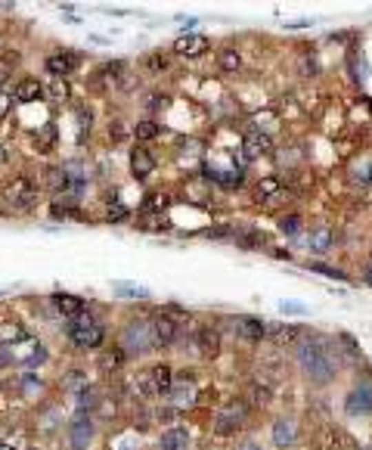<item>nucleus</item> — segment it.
<instances>
[{"mask_svg": "<svg viewBox=\"0 0 372 450\" xmlns=\"http://www.w3.org/2000/svg\"><path fill=\"white\" fill-rule=\"evenodd\" d=\"M298 363H301V369L310 376V382L326 385V382L335 376V357H332L329 338H322V336L304 338V345L298 348Z\"/></svg>", "mask_w": 372, "mask_h": 450, "instance_id": "obj_1", "label": "nucleus"}, {"mask_svg": "<svg viewBox=\"0 0 372 450\" xmlns=\"http://www.w3.org/2000/svg\"><path fill=\"white\" fill-rule=\"evenodd\" d=\"M186 320H189V314H183L180 307H167V311L155 314L152 326H149V332H152V342L155 345L177 342V336H180V329H183Z\"/></svg>", "mask_w": 372, "mask_h": 450, "instance_id": "obj_2", "label": "nucleus"}, {"mask_svg": "<svg viewBox=\"0 0 372 450\" xmlns=\"http://www.w3.org/2000/svg\"><path fill=\"white\" fill-rule=\"evenodd\" d=\"M68 336H72V342L78 345V348H99V345H103V338H105V329L99 323H93L87 314H81V317L72 323Z\"/></svg>", "mask_w": 372, "mask_h": 450, "instance_id": "obj_3", "label": "nucleus"}, {"mask_svg": "<svg viewBox=\"0 0 372 450\" xmlns=\"http://www.w3.org/2000/svg\"><path fill=\"white\" fill-rule=\"evenodd\" d=\"M3 199L16 208H28L37 199V183L31 177H12L3 183Z\"/></svg>", "mask_w": 372, "mask_h": 450, "instance_id": "obj_4", "label": "nucleus"}, {"mask_svg": "<svg viewBox=\"0 0 372 450\" xmlns=\"http://www.w3.org/2000/svg\"><path fill=\"white\" fill-rule=\"evenodd\" d=\"M242 152H245V158H264L273 152V137L264 131H248L245 137H242Z\"/></svg>", "mask_w": 372, "mask_h": 450, "instance_id": "obj_5", "label": "nucleus"}, {"mask_svg": "<svg viewBox=\"0 0 372 450\" xmlns=\"http://www.w3.org/2000/svg\"><path fill=\"white\" fill-rule=\"evenodd\" d=\"M196 342H198V354L205 360H217L220 357V329L217 326H202L196 332Z\"/></svg>", "mask_w": 372, "mask_h": 450, "instance_id": "obj_6", "label": "nucleus"}, {"mask_svg": "<svg viewBox=\"0 0 372 450\" xmlns=\"http://www.w3.org/2000/svg\"><path fill=\"white\" fill-rule=\"evenodd\" d=\"M74 69H78V53L56 50V53H50V57H47V72L53 78H68Z\"/></svg>", "mask_w": 372, "mask_h": 450, "instance_id": "obj_7", "label": "nucleus"}, {"mask_svg": "<svg viewBox=\"0 0 372 450\" xmlns=\"http://www.w3.org/2000/svg\"><path fill=\"white\" fill-rule=\"evenodd\" d=\"M174 53L186 59H198L202 53H208V38H202V34H180L174 41Z\"/></svg>", "mask_w": 372, "mask_h": 450, "instance_id": "obj_8", "label": "nucleus"}, {"mask_svg": "<svg viewBox=\"0 0 372 450\" xmlns=\"http://www.w3.org/2000/svg\"><path fill=\"white\" fill-rule=\"evenodd\" d=\"M254 193H258V199L264 202L267 208H276V202L285 196V183L279 181V177H260Z\"/></svg>", "mask_w": 372, "mask_h": 450, "instance_id": "obj_9", "label": "nucleus"}, {"mask_svg": "<svg viewBox=\"0 0 372 450\" xmlns=\"http://www.w3.org/2000/svg\"><path fill=\"white\" fill-rule=\"evenodd\" d=\"M344 410L351 413V416H366V413H372V388L369 385L353 388L344 400Z\"/></svg>", "mask_w": 372, "mask_h": 450, "instance_id": "obj_10", "label": "nucleus"}, {"mask_svg": "<svg viewBox=\"0 0 372 450\" xmlns=\"http://www.w3.org/2000/svg\"><path fill=\"white\" fill-rule=\"evenodd\" d=\"M242 419H245V404L233 400V404H229L227 410H220V416H217V431H220V435H229L233 429L242 425Z\"/></svg>", "mask_w": 372, "mask_h": 450, "instance_id": "obj_11", "label": "nucleus"}, {"mask_svg": "<svg viewBox=\"0 0 372 450\" xmlns=\"http://www.w3.org/2000/svg\"><path fill=\"white\" fill-rule=\"evenodd\" d=\"M155 171V156L149 150H143V146H136L134 152H130V174L140 181V177H149Z\"/></svg>", "mask_w": 372, "mask_h": 450, "instance_id": "obj_12", "label": "nucleus"}, {"mask_svg": "<svg viewBox=\"0 0 372 450\" xmlns=\"http://www.w3.org/2000/svg\"><path fill=\"white\" fill-rule=\"evenodd\" d=\"M68 438H72L74 450H87V444H90V438H93V422L84 416V413H81V416L74 419V425L68 429Z\"/></svg>", "mask_w": 372, "mask_h": 450, "instance_id": "obj_13", "label": "nucleus"}, {"mask_svg": "<svg viewBox=\"0 0 372 450\" xmlns=\"http://www.w3.org/2000/svg\"><path fill=\"white\" fill-rule=\"evenodd\" d=\"M53 307L62 314V317H68V320H78L81 314H84V301H81L78 295H68V292L53 295Z\"/></svg>", "mask_w": 372, "mask_h": 450, "instance_id": "obj_14", "label": "nucleus"}, {"mask_svg": "<svg viewBox=\"0 0 372 450\" xmlns=\"http://www.w3.org/2000/svg\"><path fill=\"white\" fill-rule=\"evenodd\" d=\"M233 326H236V332H239V336L251 338V342H260V338L267 336V326L260 323L258 317H233Z\"/></svg>", "mask_w": 372, "mask_h": 450, "instance_id": "obj_15", "label": "nucleus"}, {"mask_svg": "<svg viewBox=\"0 0 372 450\" xmlns=\"http://www.w3.org/2000/svg\"><path fill=\"white\" fill-rule=\"evenodd\" d=\"M41 94H43V84L37 81V78H22V81H16V88H12V100H19V103H34Z\"/></svg>", "mask_w": 372, "mask_h": 450, "instance_id": "obj_16", "label": "nucleus"}, {"mask_svg": "<svg viewBox=\"0 0 372 450\" xmlns=\"http://www.w3.org/2000/svg\"><path fill=\"white\" fill-rule=\"evenodd\" d=\"M298 441V429L291 419H279L276 425H273V444L276 447H295Z\"/></svg>", "mask_w": 372, "mask_h": 450, "instance_id": "obj_17", "label": "nucleus"}, {"mask_svg": "<svg viewBox=\"0 0 372 450\" xmlns=\"http://www.w3.org/2000/svg\"><path fill=\"white\" fill-rule=\"evenodd\" d=\"M158 450H189V435H186L183 429H167L165 435H161V444H158Z\"/></svg>", "mask_w": 372, "mask_h": 450, "instance_id": "obj_18", "label": "nucleus"}, {"mask_svg": "<svg viewBox=\"0 0 372 450\" xmlns=\"http://www.w3.org/2000/svg\"><path fill=\"white\" fill-rule=\"evenodd\" d=\"M149 376H152V385L158 394H167L174 388V369L167 367V363H158V367L149 369Z\"/></svg>", "mask_w": 372, "mask_h": 450, "instance_id": "obj_19", "label": "nucleus"}, {"mask_svg": "<svg viewBox=\"0 0 372 450\" xmlns=\"http://www.w3.org/2000/svg\"><path fill=\"white\" fill-rule=\"evenodd\" d=\"M267 336L273 338L276 345H291L301 338V326H289V323H279V326H267Z\"/></svg>", "mask_w": 372, "mask_h": 450, "instance_id": "obj_20", "label": "nucleus"}, {"mask_svg": "<svg viewBox=\"0 0 372 450\" xmlns=\"http://www.w3.org/2000/svg\"><path fill=\"white\" fill-rule=\"evenodd\" d=\"M217 69L227 72V75H236V72L242 69V53L233 50V47H227V50L217 53Z\"/></svg>", "mask_w": 372, "mask_h": 450, "instance_id": "obj_21", "label": "nucleus"}, {"mask_svg": "<svg viewBox=\"0 0 372 450\" xmlns=\"http://www.w3.org/2000/svg\"><path fill=\"white\" fill-rule=\"evenodd\" d=\"M56 140H59V134H56V125H43L41 131L34 134V150L37 152H53Z\"/></svg>", "mask_w": 372, "mask_h": 450, "instance_id": "obj_22", "label": "nucleus"}, {"mask_svg": "<svg viewBox=\"0 0 372 450\" xmlns=\"http://www.w3.org/2000/svg\"><path fill=\"white\" fill-rule=\"evenodd\" d=\"M43 94H47L53 103H65L68 96H72V88H68L65 78H53V81L43 84Z\"/></svg>", "mask_w": 372, "mask_h": 450, "instance_id": "obj_23", "label": "nucleus"}, {"mask_svg": "<svg viewBox=\"0 0 372 450\" xmlns=\"http://www.w3.org/2000/svg\"><path fill=\"white\" fill-rule=\"evenodd\" d=\"M130 391H134L136 398H143V400H146V398H155V394H158V391H155L152 376H149V373L134 376V379H130Z\"/></svg>", "mask_w": 372, "mask_h": 450, "instance_id": "obj_24", "label": "nucleus"}, {"mask_svg": "<svg viewBox=\"0 0 372 450\" xmlns=\"http://www.w3.org/2000/svg\"><path fill=\"white\" fill-rule=\"evenodd\" d=\"M167 394H171V404L177 407V410H183V407H189L192 400H196V388L186 385V382H183V385H174Z\"/></svg>", "mask_w": 372, "mask_h": 450, "instance_id": "obj_25", "label": "nucleus"}, {"mask_svg": "<svg viewBox=\"0 0 372 450\" xmlns=\"http://www.w3.org/2000/svg\"><path fill=\"white\" fill-rule=\"evenodd\" d=\"M124 348H109L103 354V360H99V367H103V373H118V369L124 367Z\"/></svg>", "mask_w": 372, "mask_h": 450, "instance_id": "obj_26", "label": "nucleus"}, {"mask_svg": "<svg viewBox=\"0 0 372 450\" xmlns=\"http://www.w3.org/2000/svg\"><path fill=\"white\" fill-rule=\"evenodd\" d=\"M270 400H273L270 385H260V382H254V385L248 388V404H254V407H267Z\"/></svg>", "mask_w": 372, "mask_h": 450, "instance_id": "obj_27", "label": "nucleus"}, {"mask_svg": "<svg viewBox=\"0 0 372 450\" xmlns=\"http://www.w3.org/2000/svg\"><path fill=\"white\" fill-rule=\"evenodd\" d=\"M329 245H332V230H329V227H316V230L310 233V249H313V252H326Z\"/></svg>", "mask_w": 372, "mask_h": 450, "instance_id": "obj_28", "label": "nucleus"}, {"mask_svg": "<svg viewBox=\"0 0 372 450\" xmlns=\"http://www.w3.org/2000/svg\"><path fill=\"white\" fill-rule=\"evenodd\" d=\"M158 131H161V127L158 125H155V121H136V127H134V137L136 140H140V143H149V140H155V137H158Z\"/></svg>", "mask_w": 372, "mask_h": 450, "instance_id": "obj_29", "label": "nucleus"}, {"mask_svg": "<svg viewBox=\"0 0 372 450\" xmlns=\"http://www.w3.org/2000/svg\"><path fill=\"white\" fill-rule=\"evenodd\" d=\"M143 63H146L149 72H165L167 65H171V57H167L165 50H152V53H146V59H143Z\"/></svg>", "mask_w": 372, "mask_h": 450, "instance_id": "obj_30", "label": "nucleus"}, {"mask_svg": "<svg viewBox=\"0 0 372 450\" xmlns=\"http://www.w3.org/2000/svg\"><path fill=\"white\" fill-rule=\"evenodd\" d=\"M301 227H304V221L298 218V214H285V218L279 221V230H282L285 236H295V233H301Z\"/></svg>", "mask_w": 372, "mask_h": 450, "instance_id": "obj_31", "label": "nucleus"}, {"mask_svg": "<svg viewBox=\"0 0 372 450\" xmlns=\"http://www.w3.org/2000/svg\"><path fill=\"white\" fill-rule=\"evenodd\" d=\"M124 214H127V208H124L121 202H112V205L105 208V218H109V221H121Z\"/></svg>", "mask_w": 372, "mask_h": 450, "instance_id": "obj_32", "label": "nucleus"}, {"mask_svg": "<svg viewBox=\"0 0 372 450\" xmlns=\"http://www.w3.org/2000/svg\"><path fill=\"white\" fill-rule=\"evenodd\" d=\"M310 270H320V274H326V276H335V280H347L341 270H335V267H329V264H310Z\"/></svg>", "mask_w": 372, "mask_h": 450, "instance_id": "obj_33", "label": "nucleus"}, {"mask_svg": "<svg viewBox=\"0 0 372 450\" xmlns=\"http://www.w3.org/2000/svg\"><path fill=\"white\" fill-rule=\"evenodd\" d=\"M167 103H171V100H167L165 94H152V96L146 100V109H165Z\"/></svg>", "mask_w": 372, "mask_h": 450, "instance_id": "obj_34", "label": "nucleus"}, {"mask_svg": "<svg viewBox=\"0 0 372 450\" xmlns=\"http://www.w3.org/2000/svg\"><path fill=\"white\" fill-rule=\"evenodd\" d=\"M109 137H112V140H115V143H118V140H121V137H124V125H121V121H115V125H112V127H109Z\"/></svg>", "mask_w": 372, "mask_h": 450, "instance_id": "obj_35", "label": "nucleus"}, {"mask_svg": "<svg viewBox=\"0 0 372 450\" xmlns=\"http://www.w3.org/2000/svg\"><path fill=\"white\" fill-rule=\"evenodd\" d=\"M282 311H289V314H304V307L298 305V301H282Z\"/></svg>", "mask_w": 372, "mask_h": 450, "instance_id": "obj_36", "label": "nucleus"}, {"mask_svg": "<svg viewBox=\"0 0 372 450\" xmlns=\"http://www.w3.org/2000/svg\"><path fill=\"white\" fill-rule=\"evenodd\" d=\"M3 63H6V65H19V53H16V50H10V53H6Z\"/></svg>", "mask_w": 372, "mask_h": 450, "instance_id": "obj_37", "label": "nucleus"}, {"mask_svg": "<svg viewBox=\"0 0 372 450\" xmlns=\"http://www.w3.org/2000/svg\"><path fill=\"white\" fill-rule=\"evenodd\" d=\"M6 109H10V100H6V96L0 94V119H3V115H6Z\"/></svg>", "mask_w": 372, "mask_h": 450, "instance_id": "obj_38", "label": "nucleus"}, {"mask_svg": "<svg viewBox=\"0 0 372 450\" xmlns=\"http://www.w3.org/2000/svg\"><path fill=\"white\" fill-rule=\"evenodd\" d=\"M0 90H3V75H0Z\"/></svg>", "mask_w": 372, "mask_h": 450, "instance_id": "obj_39", "label": "nucleus"}, {"mask_svg": "<svg viewBox=\"0 0 372 450\" xmlns=\"http://www.w3.org/2000/svg\"><path fill=\"white\" fill-rule=\"evenodd\" d=\"M0 450H10V447H0Z\"/></svg>", "mask_w": 372, "mask_h": 450, "instance_id": "obj_40", "label": "nucleus"}]
</instances>
